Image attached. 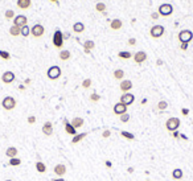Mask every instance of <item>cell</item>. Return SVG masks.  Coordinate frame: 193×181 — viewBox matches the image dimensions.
<instances>
[{
  "mask_svg": "<svg viewBox=\"0 0 193 181\" xmlns=\"http://www.w3.org/2000/svg\"><path fill=\"white\" fill-rule=\"evenodd\" d=\"M119 118H121V122H122V123H127V122L130 120V115H128V112H126V114L121 115Z\"/></svg>",
  "mask_w": 193,
  "mask_h": 181,
  "instance_id": "cell-39",
  "label": "cell"
},
{
  "mask_svg": "<svg viewBox=\"0 0 193 181\" xmlns=\"http://www.w3.org/2000/svg\"><path fill=\"white\" fill-rule=\"evenodd\" d=\"M121 135L123 137H126V139H128V140H134V139H135V135L131 134V132H127V131H122Z\"/></svg>",
  "mask_w": 193,
  "mask_h": 181,
  "instance_id": "cell-34",
  "label": "cell"
},
{
  "mask_svg": "<svg viewBox=\"0 0 193 181\" xmlns=\"http://www.w3.org/2000/svg\"><path fill=\"white\" fill-rule=\"evenodd\" d=\"M4 16H5V19L7 20H12V19H15V12L12 10H7L5 11V13H4Z\"/></svg>",
  "mask_w": 193,
  "mask_h": 181,
  "instance_id": "cell-35",
  "label": "cell"
},
{
  "mask_svg": "<svg viewBox=\"0 0 193 181\" xmlns=\"http://www.w3.org/2000/svg\"><path fill=\"white\" fill-rule=\"evenodd\" d=\"M13 25L19 27V28H23L24 25H28V19H27V16H24V15H17V16H15Z\"/></svg>",
  "mask_w": 193,
  "mask_h": 181,
  "instance_id": "cell-9",
  "label": "cell"
},
{
  "mask_svg": "<svg viewBox=\"0 0 193 181\" xmlns=\"http://www.w3.org/2000/svg\"><path fill=\"white\" fill-rule=\"evenodd\" d=\"M146 60H147V53L146 52L139 50V52H136V53L134 54V61H135L136 64H143Z\"/></svg>",
  "mask_w": 193,
  "mask_h": 181,
  "instance_id": "cell-14",
  "label": "cell"
},
{
  "mask_svg": "<svg viewBox=\"0 0 193 181\" xmlns=\"http://www.w3.org/2000/svg\"><path fill=\"white\" fill-rule=\"evenodd\" d=\"M84 123H85L84 118H79V116H77V118H73L72 122H70V124H72L75 130H77V128H81L82 126H84Z\"/></svg>",
  "mask_w": 193,
  "mask_h": 181,
  "instance_id": "cell-18",
  "label": "cell"
},
{
  "mask_svg": "<svg viewBox=\"0 0 193 181\" xmlns=\"http://www.w3.org/2000/svg\"><path fill=\"white\" fill-rule=\"evenodd\" d=\"M0 57L3 58V60H5V61H8L11 58V54L8 53V52H5V50H0Z\"/></svg>",
  "mask_w": 193,
  "mask_h": 181,
  "instance_id": "cell-36",
  "label": "cell"
},
{
  "mask_svg": "<svg viewBox=\"0 0 193 181\" xmlns=\"http://www.w3.org/2000/svg\"><path fill=\"white\" fill-rule=\"evenodd\" d=\"M5 181H12V180H5Z\"/></svg>",
  "mask_w": 193,
  "mask_h": 181,
  "instance_id": "cell-56",
  "label": "cell"
},
{
  "mask_svg": "<svg viewBox=\"0 0 193 181\" xmlns=\"http://www.w3.org/2000/svg\"><path fill=\"white\" fill-rule=\"evenodd\" d=\"M15 79H16V77H15V73H12V72H4L1 75V81L4 82L5 85L12 83Z\"/></svg>",
  "mask_w": 193,
  "mask_h": 181,
  "instance_id": "cell-12",
  "label": "cell"
},
{
  "mask_svg": "<svg viewBox=\"0 0 193 181\" xmlns=\"http://www.w3.org/2000/svg\"><path fill=\"white\" fill-rule=\"evenodd\" d=\"M95 48V42L91 41V40H87V41H85L84 44V52L86 54H90V52L93 50V49Z\"/></svg>",
  "mask_w": 193,
  "mask_h": 181,
  "instance_id": "cell-17",
  "label": "cell"
},
{
  "mask_svg": "<svg viewBox=\"0 0 193 181\" xmlns=\"http://www.w3.org/2000/svg\"><path fill=\"white\" fill-rule=\"evenodd\" d=\"M48 78L52 79V81H54V79H58L61 77V67L54 65V66H50L48 69Z\"/></svg>",
  "mask_w": 193,
  "mask_h": 181,
  "instance_id": "cell-4",
  "label": "cell"
},
{
  "mask_svg": "<svg viewBox=\"0 0 193 181\" xmlns=\"http://www.w3.org/2000/svg\"><path fill=\"white\" fill-rule=\"evenodd\" d=\"M17 153H19V151H17V148H16V147H8V148H7V151H5V155H7L10 159H12V157H16V156H17Z\"/></svg>",
  "mask_w": 193,
  "mask_h": 181,
  "instance_id": "cell-22",
  "label": "cell"
},
{
  "mask_svg": "<svg viewBox=\"0 0 193 181\" xmlns=\"http://www.w3.org/2000/svg\"><path fill=\"white\" fill-rule=\"evenodd\" d=\"M30 83V79H25V85H29Z\"/></svg>",
  "mask_w": 193,
  "mask_h": 181,
  "instance_id": "cell-54",
  "label": "cell"
},
{
  "mask_svg": "<svg viewBox=\"0 0 193 181\" xmlns=\"http://www.w3.org/2000/svg\"><path fill=\"white\" fill-rule=\"evenodd\" d=\"M64 124H65V131H66V134L73 135V136H75V135H77V130H75V128L73 127L72 124H70V122L65 120V122H64Z\"/></svg>",
  "mask_w": 193,
  "mask_h": 181,
  "instance_id": "cell-19",
  "label": "cell"
},
{
  "mask_svg": "<svg viewBox=\"0 0 193 181\" xmlns=\"http://www.w3.org/2000/svg\"><path fill=\"white\" fill-rule=\"evenodd\" d=\"M119 89L123 91V94L124 93H128V91L132 89V82H131L130 79H122L121 85H119Z\"/></svg>",
  "mask_w": 193,
  "mask_h": 181,
  "instance_id": "cell-13",
  "label": "cell"
},
{
  "mask_svg": "<svg viewBox=\"0 0 193 181\" xmlns=\"http://www.w3.org/2000/svg\"><path fill=\"white\" fill-rule=\"evenodd\" d=\"M32 5V0H17V7L20 10H28Z\"/></svg>",
  "mask_w": 193,
  "mask_h": 181,
  "instance_id": "cell-21",
  "label": "cell"
},
{
  "mask_svg": "<svg viewBox=\"0 0 193 181\" xmlns=\"http://www.w3.org/2000/svg\"><path fill=\"white\" fill-rule=\"evenodd\" d=\"M87 136L86 132H82V134H77L75 136H73V140H72V144H77L79 142H82V140L85 139V137Z\"/></svg>",
  "mask_w": 193,
  "mask_h": 181,
  "instance_id": "cell-23",
  "label": "cell"
},
{
  "mask_svg": "<svg viewBox=\"0 0 193 181\" xmlns=\"http://www.w3.org/2000/svg\"><path fill=\"white\" fill-rule=\"evenodd\" d=\"M10 33L12 36H20L21 35V28H19V27H16V25H12L11 28H10Z\"/></svg>",
  "mask_w": 193,
  "mask_h": 181,
  "instance_id": "cell-29",
  "label": "cell"
},
{
  "mask_svg": "<svg viewBox=\"0 0 193 181\" xmlns=\"http://www.w3.org/2000/svg\"><path fill=\"white\" fill-rule=\"evenodd\" d=\"M42 134L45 136H52V134H53V124H52V122H45L44 123V126H42Z\"/></svg>",
  "mask_w": 193,
  "mask_h": 181,
  "instance_id": "cell-16",
  "label": "cell"
},
{
  "mask_svg": "<svg viewBox=\"0 0 193 181\" xmlns=\"http://www.w3.org/2000/svg\"><path fill=\"white\" fill-rule=\"evenodd\" d=\"M99 99H101V95H99V94H97V93H93L90 95V100H91V102H98Z\"/></svg>",
  "mask_w": 193,
  "mask_h": 181,
  "instance_id": "cell-40",
  "label": "cell"
},
{
  "mask_svg": "<svg viewBox=\"0 0 193 181\" xmlns=\"http://www.w3.org/2000/svg\"><path fill=\"white\" fill-rule=\"evenodd\" d=\"M19 90L24 91V90H25V86H24V85H20V86H19Z\"/></svg>",
  "mask_w": 193,
  "mask_h": 181,
  "instance_id": "cell-50",
  "label": "cell"
},
{
  "mask_svg": "<svg viewBox=\"0 0 193 181\" xmlns=\"http://www.w3.org/2000/svg\"><path fill=\"white\" fill-rule=\"evenodd\" d=\"M53 181H65V180H64V179H62V177H60V179H54Z\"/></svg>",
  "mask_w": 193,
  "mask_h": 181,
  "instance_id": "cell-53",
  "label": "cell"
},
{
  "mask_svg": "<svg viewBox=\"0 0 193 181\" xmlns=\"http://www.w3.org/2000/svg\"><path fill=\"white\" fill-rule=\"evenodd\" d=\"M73 30H74L75 33H82V32L85 30L84 23H75L74 25H73Z\"/></svg>",
  "mask_w": 193,
  "mask_h": 181,
  "instance_id": "cell-28",
  "label": "cell"
},
{
  "mask_svg": "<svg viewBox=\"0 0 193 181\" xmlns=\"http://www.w3.org/2000/svg\"><path fill=\"white\" fill-rule=\"evenodd\" d=\"M180 119L179 118H169L167 122H165V128H167V131H169V132H175V131H177V128L180 127Z\"/></svg>",
  "mask_w": 193,
  "mask_h": 181,
  "instance_id": "cell-1",
  "label": "cell"
},
{
  "mask_svg": "<svg viewBox=\"0 0 193 181\" xmlns=\"http://www.w3.org/2000/svg\"><path fill=\"white\" fill-rule=\"evenodd\" d=\"M30 35V28L28 25H24L23 28H21V36H24V37H28Z\"/></svg>",
  "mask_w": 193,
  "mask_h": 181,
  "instance_id": "cell-32",
  "label": "cell"
},
{
  "mask_svg": "<svg viewBox=\"0 0 193 181\" xmlns=\"http://www.w3.org/2000/svg\"><path fill=\"white\" fill-rule=\"evenodd\" d=\"M123 27V23H122V20L119 19H114L111 20V23H110V28H111L112 30H119Z\"/></svg>",
  "mask_w": 193,
  "mask_h": 181,
  "instance_id": "cell-20",
  "label": "cell"
},
{
  "mask_svg": "<svg viewBox=\"0 0 193 181\" xmlns=\"http://www.w3.org/2000/svg\"><path fill=\"white\" fill-rule=\"evenodd\" d=\"M70 37V33H65V35H64V40H68Z\"/></svg>",
  "mask_w": 193,
  "mask_h": 181,
  "instance_id": "cell-49",
  "label": "cell"
},
{
  "mask_svg": "<svg viewBox=\"0 0 193 181\" xmlns=\"http://www.w3.org/2000/svg\"><path fill=\"white\" fill-rule=\"evenodd\" d=\"M159 16H160V15H159L158 12H154V13L151 15V19H152V20H158V19H159Z\"/></svg>",
  "mask_w": 193,
  "mask_h": 181,
  "instance_id": "cell-44",
  "label": "cell"
},
{
  "mask_svg": "<svg viewBox=\"0 0 193 181\" xmlns=\"http://www.w3.org/2000/svg\"><path fill=\"white\" fill-rule=\"evenodd\" d=\"M168 107V103L165 102V100H160V102L158 103V109L159 110H165Z\"/></svg>",
  "mask_w": 193,
  "mask_h": 181,
  "instance_id": "cell-38",
  "label": "cell"
},
{
  "mask_svg": "<svg viewBox=\"0 0 193 181\" xmlns=\"http://www.w3.org/2000/svg\"><path fill=\"white\" fill-rule=\"evenodd\" d=\"M53 172H54V174H56V176L62 177L64 174L66 173V165L65 164H57L56 167H54Z\"/></svg>",
  "mask_w": 193,
  "mask_h": 181,
  "instance_id": "cell-15",
  "label": "cell"
},
{
  "mask_svg": "<svg viewBox=\"0 0 193 181\" xmlns=\"http://www.w3.org/2000/svg\"><path fill=\"white\" fill-rule=\"evenodd\" d=\"M181 112H183V115H184V116H186V115L189 114V110H188V109H183V110H181Z\"/></svg>",
  "mask_w": 193,
  "mask_h": 181,
  "instance_id": "cell-46",
  "label": "cell"
},
{
  "mask_svg": "<svg viewBox=\"0 0 193 181\" xmlns=\"http://www.w3.org/2000/svg\"><path fill=\"white\" fill-rule=\"evenodd\" d=\"M36 171H37L38 173H47V165L42 161H37L36 163Z\"/></svg>",
  "mask_w": 193,
  "mask_h": 181,
  "instance_id": "cell-26",
  "label": "cell"
},
{
  "mask_svg": "<svg viewBox=\"0 0 193 181\" xmlns=\"http://www.w3.org/2000/svg\"><path fill=\"white\" fill-rule=\"evenodd\" d=\"M95 10H97V12H102V13H105L106 4H105V3H97V4H95Z\"/></svg>",
  "mask_w": 193,
  "mask_h": 181,
  "instance_id": "cell-31",
  "label": "cell"
},
{
  "mask_svg": "<svg viewBox=\"0 0 193 181\" xmlns=\"http://www.w3.org/2000/svg\"><path fill=\"white\" fill-rule=\"evenodd\" d=\"M110 136H111V131H110V130H105L102 132V137H105V139H106V137H110Z\"/></svg>",
  "mask_w": 193,
  "mask_h": 181,
  "instance_id": "cell-41",
  "label": "cell"
},
{
  "mask_svg": "<svg viewBox=\"0 0 193 181\" xmlns=\"http://www.w3.org/2000/svg\"><path fill=\"white\" fill-rule=\"evenodd\" d=\"M192 38H193V33L191 32L189 29H184L181 30V32L179 33V40H180V42H185V44H189V42L192 41Z\"/></svg>",
  "mask_w": 193,
  "mask_h": 181,
  "instance_id": "cell-6",
  "label": "cell"
},
{
  "mask_svg": "<svg viewBox=\"0 0 193 181\" xmlns=\"http://www.w3.org/2000/svg\"><path fill=\"white\" fill-rule=\"evenodd\" d=\"M50 1H53V3H57V1H58V0H50Z\"/></svg>",
  "mask_w": 193,
  "mask_h": 181,
  "instance_id": "cell-55",
  "label": "cell"
},
{
  "mask_svg": "<svg viewBox=\"0 0 193 181\" xmlns=\"http://www.w3.org/2000/svg\"><path fill=\"white\" fill-rule=\"evenodd\" d=\"M183 176H184V173H183V171L180 169V168L173 169V172H172V179L173 180H181Z\"/></svg>",
  "mask_w": 193,
  "mask_h": 181,
  "instance_id": "cell-25",
  "label": "cell"
},
{
  "mask_svg": "<svg viewBox=\"0 0 193 181\" xmlns=\"http://www.w3.org/2000/svg\"><path fill=\"white\" fill-rule=\"evenodd\" d=\"M21 164V160L19 157H12L10 159V165L11 167H17V165H20Z\"/></svg>",
  "mask_w": 193,
  "mask_h": 181,
  "instance_id": "cell-33",
  "label": "cell"
},
{
  "mask_svg": "<svg viewBox=\"0 0 193 181\" xmlns=\"http://www.w3.org/2000/svg\"><path fill=\"white\" fill-rule=\"evenodd\" d=\"M1 106L4 110L11 111V110H13L15 107H16V99H15L13 97H5L1 102Z\"/></svg>",
  "mask_w": 193,
  "mask_h": 181,
  "instance_id": "cell-3",
  "label": "cell"
},
{
  "mask_svg": "<svg viewBox=\"0 0 193 181\" xmlns=\"http://www.w3.org/2000/svg\"><path fill=\"white\" fill-rule=\"evenodd\" d=\"M58 57H60L61 61H68V60H70V57H72V53H70L69 50H61Z\"/></svg>",
  "mask_w": 193,
  "mask_h": 181,
  "instance_id": "cell-24",
  "label": "cell"
},
{
  "mask_svg": "<svg viewBox=\"0 0 193 181\" xmlns=\"http://www.w3.org/2000/svg\"><path fill=\"white\" fill-rule=\"evenodd\" d=\"M172 135H173V137H176V139H177V137H180V134L177 132V131H175V132H172Z\"/></svg>",
  "mask_w": 193,
  "mask_h": 181,
  "instance_id": "cell-48",
  "label": "cell"
},
{
  "mask_svg": "<svg viewBox=\"0 0 193 181\" xmlns=\"http://www.w3.org/2000/svg\"><path fill=\"white\" fill-rule=\"evenodd\" d=\"M156 65H163V61H161V60H158V61H156Z\"/></svg>",
  "mask_w": 193,
  "mask_h": 181,
  "instance_id": "cell-52",
  "label": "cell"
},
{
  "mask_svg": "<svg viewBox=\"0 0 193 181\" xmlns=\"http://www.w3.org/2000/svg\"><path fill=\"white\" fill-rule=\"evenodd\" d=\"M112 110H114V114L115 115L121 116V115H123V114L127 112V106L123 105V103H121V102H118V103H115V105H114Z\"/></svg>",
  "mask_w": 193,
  "mask_h": 181,
  "instance_id": "cell-11",
  "label": "cell"
},
{
  "mask_svg": "<svg viewBox=\"0 0 193 181\" xmlns=\"http://www.w3.org/2000/svg\"><path fill=\"white\" fill-rule=\"evenodd\" d=\"M158 13L160 15V16H164V17L171 16V15L173 13L172 4H168V3H164V4H161L160 7H159V10H158Z\"/></svg>",
  "mask_w": 193,
  "mask_h": 181,
  "instance_id": "cell-2",
  "label": "cell"
},
{
  "mask_svg": "<svg viewBox=\"0 0 193 181\" xmlns=\"http://www.w3.org/2000/svg\"><path fill=\"white\" fill-rule=\"evenodd\" d=\"M28 123H29V124H35V123H36V116L29 115V116H28Z\"/></svg>",
  "mask_w": 193,
  "mask_h": 181,
  "instance_id": "cell-43",
  "label": "cell"
},
{
  "mask_svg": "<svg viewBox=\"0 0 193 181\" xmlns=\"http://www.w3.org/2000/svg\"><path fill=\"white\" fill-rule=\"evenodd\" d=\"M53 45L56 48L58 49H61L62 48V45H64V33L61 32V30H56L54 32V35H53Z\"/></svg>",
  "mask_w": 193,
  "mask_h": 181,
  "instance_id": "cell-5",
  "label": "cell"
},
{
  "mask_svg": "<svg viewBox=\"0 0 193 181\" xmlns=\"http://www.w3.org/2000/svg\"><path fill=\"white\" fill-rule=\"evenodd\" d=\"M134 100H135V97L131 93H124V94H122V97H121V103H123L126 106L132 105Z\"/></svg>",
  "mask_w": 193,
  "mask_h": 181,
  "instance_id": "cell-10",
  "label": "cell"
},
{
  "mask_svg": "<svg viewBox=\"0 0 193 181\" xmlns=\"http://www.w3.org/2000/svg\"><path fill=\"white\" fill-rule=\"evenodd\" d=\"M44 33H45V28L41 25V24H36V25H33L32 28H30V35L36 38L44 36Z\"/></svg>",
  "mask_w": 193,
  "mask_h": 181,
  "instance_id": "cell-8",
  "label": "cell"
},
{
  "mask_svg": "<svg viewBox=\"0 0 193 181\" xmlns=\"http://www.w3.org/2000/svg\"><path fill=\"white\" fill-rule=\"evenodd\" d=\"M105 164H106V167H107V168H111V167H112V163H111V161H109V160H107V161L105 163Z\"/></svg>",
  "mask_w": 193,
  "mask_h": 181,
  "instance_id": "cell-47",
  "label": "cell"
},
{
  "mask_svg": "<svg viewBox=\"0 0 193 181\" xmlns=\"http://www.w3.org/2000/svg\"><path fill=\"white\" fill-rule=\"evenodd\" d=\"M127 172H128V173H134V168H132V167H130V168L127 169Z\"/></svg>",
  "mask_w": 193,
  "mask_h": 181,
  "instance_id": "cell-51",
  "label": "cell"
},
{
  "mask_svg": "<svg viewBox=\"0 0 193 181\" xmlns=\"http://www.w3.org/2000/svg\"><path fill=\"white\" fill-rule=\"evenodd\" d=\"M146 181H149V180H146Z\"/></svg>",
  "mask_w": 193,
  "mask_h": 181,
  "instance_id": "cell-57",
  "label": "cell"
},
{
  "mask_svg": "<svg viewBox=\"0 0 193 181\" xmlns=\"http://www.w3.org/2000/svg\"><path fill=\"white\" fill-rule=\"evenodd\" d=\"M118 57L122 58V60H130L132 57V53H130V52H119Z\"/></svg>",
  "mask_w": 193,
  "mask_h": 181,
  "instance_id": "cell-30",
  "label": "cell"
},
{
  "mask_svg": "<svg viewBox=\"0 0 193 181\" xmlns=\"http://www.w3.org/2000/svg\"><path fill=\"white\" fill-rule=\"evenodd\" d=\"M91 86V79L90 78H86V79H84L82 81V87L84 89H89Z\"/></svg>",
  "mask_w": 193,
  "mask_h": 181,
  "instance_id": "cell-37",
  "label": "cell"
},
{
  "mask_svg": "<svg viewBox=\"0 0 193 181\" xmlns=\"http://www.w3.org/2000/svg\"><path fill=\"white\" fill-rule=\"evenodd\" d=\"M164 32H165V29L163 25H154L151 28V30H149V35H151L152 38H160L164 35Z\"/></svg>",
  "mask_w": 193,
  "mask_h": 181,
  "instance_id": "cell-7",
  "label": "cell"
},
{
  "mask_svg": "<svg viewBox=\"0 0 193 181\" xmlns=\"http://www.w3.org/2000/svg\"><path fill=\"white\" fill-rule=\"evenodd\" d=\"M180 48H181V50H186V49H188V44H185V42H183V44L180 45Z\"/></svg>",
  "mask_w": 193,
  "mask_h": 181,
  "instance_id": "cell-45",
  "label": "cell"
},
{
  "mask_svg": "<svg viewBox=\"0 0 193 181\" xmlns=\"http://www.w3.org/2000/svg\"><path fill=\"white\" fill-rule=\"evenodd\" d=\"M112 75H114L115 79H118V81H122V79H123V77H124V72L122 69H116V70H114Z\"/></svg>",
  "mask_w": 193,
  "mask_h": 181,
  "instance_id": "cell-27",
  "label": "cell"
},
{
  "mask_svg": "<svg viewBox=\"0 0 193 181\" xmlns=\"http://www.w3.org/2000/svg\"><path fill=\"white\" fill-rule=\"evenodd\" d=\"M130 47H135V44H136V38H134V37H131V38H128V42H127Z\"/></svg>",
  "mask_w": 193,
  "mask_h": 181,
  "instance_id": "cell-42",
  "label": "cell"
}]
</instances>
